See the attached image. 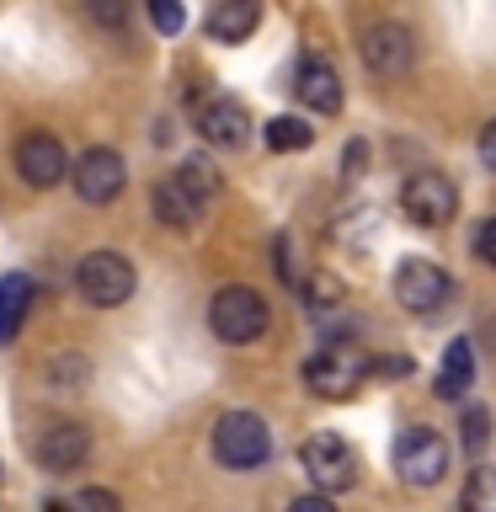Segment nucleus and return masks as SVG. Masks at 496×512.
<instances>
[{"instance_id":"1","label":"nucleus","mask_w":496,"mask_h":512,"mask_svg":"<svg viewBox=\"0 0 496 512\" xmlns=\"http://www.w3.org/2000/svg\"><path fill=\"white\" fill-rule=\"evenodd\" d=\"M208 326H214L219 342H235L246 347L256 342V336L267 331V299L256 294V288H219L214 294V310H208Z\"/></svg>"},{"instance_id":"2","label":"nucleus","mask_w":496,"mask_h":512,"mask_svg":"<svg viewBox=\"0 0 496 512\" xmlns=\"http://www.w3.org/2000/svg\"><path fill=\"white\" fill-rule=\"evenodd\" d=\"M214 454L230 464V470H256V464L272 454V432H267L262 416L230 411V416H219V427H214Z\"/></svg>"},{"instance_id":"3","label":"nucleus","mask_w":496,"mask_h":512,"mask_svg":"<svg viewBox=\"0 0 496 512\" xmlns=\"http://www.w3.org/2000/svg\"><path fill=\"white\" fill-rule=\"evenodd\" d=\"M75 288L86 304H96V310H118V304L134 294V267H128L118 251H91L75 272Z\"/></svg>"},{"instance_id":"4","label":"nucleus","mask_w":496,"mask_h":512,"mask_svg":"<svg viewBox=\"0 0 496 512\" xmlns=\"http://www.w3.org/2000/svg\"><path fill=\"white\" fill-rule=\"evenodd\" d=\"M299 464H304V475L320 486V496L347 491L352 480H358V459H352V448L336 438V432H315V438H304L299 443Z\"/></svg>"},{"instance_id":"5","label":"nucleus","mask_w":496,"mask_h":512,"mask_svg":"<svg viewBox=\"0 0 496 512\" xmlns=\"http://www.w3.org/2000/svg\"><path fill=\"white\" fill-rule=\"evenodd\" d=\"M395 470L406 486H438L448 470V443L427 427H406L395 438Z\"/></svg>"},{"instance_id":"6","label":"nucleus","mask_w":496,"mask_h":512,"mask_svg":"<svg viewBox=\"0 0 496 512\" xmlns=\"http://www.w3.org/2000/svg\"><path fill=\"white\" fill-rule=\"evenodd\" d=\"M395 299L406 304L411 315H432V310H443V304L454 299V278H448L438 262L411 256V262L395 267Z\"/></svg>"},{"instance_id":"7","label":"nucleus","mask_w":496,"mask_h":512,"mask_svg":"<svg viewBox=\"0 0 496 512\" xmlns=\"http://www.w3.org/2000/svg\"><path fill=\"white\" fill-rule=\"evenodd\" d=\"M400 208L416 224H448L459 214V187L448 182L443 171H416L406 187H400Z\"/></svg>"},{"instance_id":"8","label":"nucleus","mask_w":496,"mask_h":512,"mask_svg":"<svg viewBox=\"0 0 496 512\" xmlns=\"http://www.w3.org/2000/svg\"><path fill=\"white\" fill-rule=\"evenodd\" d=\"M363 374H368V363L352 347H326V352H315V358L304 363V384H310L315 395H326V400L352 395L363 384Z\"/></svg>"},{"instance_id":"9","label":"nucleus","mask_w":496,"mask_h":512,"mask_svg":"<svg viewBox=\"0 0 496 512\" xmlns=\"http://www.w3.org/2000/svg\"><path fill=\"white\" fill-rule=\"evenodd\" d=\"M70 182H75V192L86 203H112L123 192V182H128V171H123V155L118 150H86L70 166Z\"/></svg>"},{"instance_id":"10","label":"nucleus","mask_w":496,"mask_h":512,"mask_svg":"<svg viewBox=\"0 0 496 512\" xmlns=\"http://www.w3.org/2000/svg\"><path fill=\"white\" fill-rule=\"evenodd\" d=\"M16 171L27 176V187H59L70 176V155L54 134H27L16 150Z\"/></svg>"},{"instance_id":"11","label":"nucleus","mask_w":496,"mask_h":512,"mask_svg":"<svg viewBox=\"0 0 496 512\" xmlns=\"http://www.w3.org/2000/svg\"><path fill=\"white\" fill-rule=\"evenodd\" d=\"M411 54H416L411 32L400 22H379V27L363 32V59H368V70H374V75H406Z\"/></svg>"},{"instance_id":"12","label":"nucleus","mask_w":496,"mask_h":512,"mask_svg":"<svg viewBox=\"0 0 496 512\" xmlns=\"http://www.w3.org/2000/svg\"><path fill=\"white\" fill-rule=\"evenodd\" d=\"M198 128H203V139L208 144H224V150H240L246 144V107L235 102V96H214V102H203L198 107Z\"/></svg>"},{"instance_id":"13","label":"nucleus","mask_w":496,"mask_h":512,"mask_svg":"<svg viewBox=\"0 0 496 512\" xmlns=\"http://www.w3.org/2000/svg\"><path fill=\"white\" fill-rule=\"evenodd\" d=\"M86 448H91L86 427H75V422H54V427H48L43 438H38V464H43V470H54V475L80 470Z\"/></svg>"},{"instance_id":"14","label":"nucleus","mask_w":496,"mask_h":512,"mask_svg":"<svg viewBox=\"0 0 496 512\" xmlns=\"http://www.w3.org/2000/svg\"><path fill=\"white\" fill-rule=\"evenodd\" d=\"M294 91H299V102L315 107V112H336V107H342V80H336V70L326 59H299Z\"/></svg>"},{"instance_id":"15","label":"nucleus","mask_w":496,"mask_h":512,"mask_svg":"<svg viewBox=\"0 0 496 512\" xmlns=\"http://www.w3.org/2000/svg\"><path fill=\"white\" fill-rule=\"evenodd\" d=\"M27 304H32V278L27 272H6L0 278V342H11L27 320Z\"/></svg>"},{"instance_id":"16","label":"nucleus","mask_w":496,"mask_h":512,"mask_svg":"<svg viewBox=\"0 0 496 512\" xmlns=\"http://www.w3.org/2000/svg\"><path fill=\"white\" fill-rule=\"evenodd\" d=\"M256 22H262V6L256 0H230V6H214L208 11V32L224 43H240V38H251Z\"/></svg>"},{"instance_id":"17","label":"nucleus","mask_w":496,"mask_h":512,"mask_svg":"<svg viewBox=\"0 0 496 512\" xmlns=\"http://www.w3.org/2000/svg\"><path fill=\"white\" fill-rule=\"evenodd\" d=\"M475 384V352H470V342H448V352H443V368H438V390L443 400H459L464 390Z\"/></svg>"},{"instance_id":"18","label":"nucleus","mask_w":496,"mask_h":512,"mask_svg":"<svg viewBox=\"0 0 496 512\" xmlns=\"http://www.w3.org/2000/svg\"><path fill=\"white\" fill-rule=\"evenodd\" d=\"M171 182H176V187H182L192 203L203 208V203H214V192H219V171L208 166L203 155H187L182 166H176V176H171Z\"/></svg>"},{"instance_id":"19","label":"nucleus","mask_w":496,"mask_h":512,"mask_svg":"<svg viewBox=\"0 0 496 512\" xmlns=\"http://www.w3.org/2000/svg\"><path fill=\"white\" fill-rule=\"evenodd\" d=\"M310 139H315V128L304 123V118H272V123H267V150H278V155L304 150Z\"/></svg>"},{"instance_id":"20","label":"nucleus","mask_w":496,"mask_h":512,"mask_svg":"<svg viewBox=\"0 0 496 512\" xmlns=\"http://www.w3.org/2000/svg\"><path fill=\"white\" fill-rule=\"evenodd\" d=\"M155 214L166 224H192V219H198V203H192L176 182H160L155 187Z\"/></svg>"},{"instance_id":"21","label":"nucleus","mask_w":496,"mask_h":512,"mask_svg":"<svg viewBox=\"0 0 496 512\" xmlns=\"http://www.w3.org/2000/svg\"><path fill=\"white\" fill-rule=\"evenodd\" d=\"M464 512H496V470L491 464H480L464 480Z\"/></svg>"},{"instance_id":"22","label":"nucleus","mask_w":496,"mask_h":512,"mask_svg":"<svg viewBox=\"0 0 496 512\" xmlns=\"http://www.w3.org/2000/svg\"><path fill=\"white\" fill-rule=\"evenodd\" d=\"M486 443H491V416L480 406H470V411H464V448L480 459V448H486Z\"/></svg>"},{"instance_id":"23","label":"nucleus","mask_w":496,"mask_h":512,"mask_svg":"<svg viewBox=\"0 0 496 512\" xmlns=\"http://www.w3.org/2000/svg\"><path fill=\"white\" fill-rule=\"evenodd\" d=\"M70 512H123V507H118V496H112V491L91 486V491H80V502H75Z\"/></svg>"},{"instance_id":"24","label":"nucleus","mask_w":496,"mask_h":512,"mask_svg":"<svg viewBox=\"0 0 496 512\" xmlns=\"http://www.w3.org/2000/svg\"><path fill=\"white\" fill-rule=\"evenodd\" d=\"M150 16H155V27H160V32H182V22H187L182 6H166V0H155Z\"/></svg>"},{"instance_id":"25","label":"nucleus","mask_w":496,"mask_h":512,"mask_svg":"<svg viewBox=\"0 0 496 512\" xmlns=\"http://www.w3.org/2000/svg\"><path fill=\"white\" fill-rule=\"evenodd\" d=\"M480 166H491V171H496V123L480 128Z\"/></svg>"},{"instance_id":"26","label":"nucleus","mask_w":496,"mask_h":512,"mask_svg":"<svg viewBox=\"0 0 496 512\" xmlns=\"http://www.w3.org/2000/svg\"><path fill=\"white\" fill-rule=\"evenodd\" d=\"M475 246H480V256H486V262L496 267V219H486V230L475 235Z\"/></svg>"},{"instance_id":"27","label":"nucleus","mask_w":496,"mask_h":512,"mask_svg":"<svg viewBox=\"0 0 496 512\" xmlns=\"http://www.w3.org/2000/svg\"><path fill=\"white\" fill-rule=\"evenodd\" d=\"M288 512H336V507H331V496H320V491H315V496H299V502L288 507Z\"/></svg>"},{"instance_id":"28","label":"nucleus","mask_w":496,"mask_h":512,"mask_svg":"<svg viewBox=\"0 0 496 512\" xmlns=\"http://www.w3.org/2000/svg\"><path fill=\"white\" fill-rule=\"evenodd\" d=\"M363 171V144H347V176Z\"/></svg>"},{"instance_id":"29","label":"nucleus","mask_w":496,"mask_h":512,"mask_svg":"<svg viewBox=\"0 0 496 512\" xmlns=\"http://www.w3.org/2000/svg\"><path fill=\"white\" fill-rule=\"evenodd\" d=\"M91 16H102V22H123L118 6H91Z\"/></svg>"},{"instance_id":"30","label":"nucleus","mask_w":496,"mask_h":512,"mask_svg":"<svg viewBox=\"0 0 496 512\" xmlns=\"http://www.w3.org/2000/svg\"><path fill=\"white\" fill-rule=\"evenodd\" d=\"M43 512H70V507H64V502H48V507H43Z\"/></svg>"}]
</instances>
